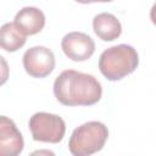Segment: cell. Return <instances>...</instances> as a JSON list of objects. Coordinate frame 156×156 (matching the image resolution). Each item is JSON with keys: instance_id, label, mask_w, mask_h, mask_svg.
Wrapping results in <instances>:
<instances>
[{"instance_id": "8", "label": "cell", "mask_w": 156, "mask_h": 156, "mask_svg": "<svg viewBox=\"0 0 156 156\" xmlns=\"http://www.w3.org/2000/svg\"><path fill=\"white\" fill-rule=\"evenodd\" d=\"M15 23L26 35H34L44 28L45 15L38 7L26 6L16 13Z\"/></svg>"}, {"instance_id": "2", "label": "cell", "mask_w": 156, "mask_h": 156, "mask_svg": "<svg viewBox=\"0 0 156 156\" xmlns=\"http://www.w3.org/2000/svg\"><path fill=\"white\" fill-rule=\"evenodd\" d=\"M139 65L136 50L128 44H118L104 50L99 57V69L108 80H121L133 73Z\"/></svg>"}, {"instance_id": "6", "label": "cell", "mask_w": 156, "mask_h": 156, "mask_svg": "<svg viewBox=\"0 0 156 156\" xmlns=\"http://www.w3.org/2000/svg\"><path fill=\"white\" fill-rule=\"evenodd\" d=\"M61 49L69 60L83 62L93 56L95 51V43L83 32H71L62 38Z\"/></svg>"}, {"instance_id": "4", "label": "cell", "mask_w": 156, "mask_h": 156, "mask_svg": "<svg viewBox=\"0 0 156 156\" xmlns=\"http://www.w3.org/2000/svg\"><path fill=\"white\" fill-rule=\"evenodd\" d=\"M29 130L35 141L60 143L66 133V123L58 116L49 112H37L28 122Z\"/></svg>"}, {"instance_id": "3", "label": "cell", "mask_w": 156, "mask_h": 156, "mask_svg": "<svg viewBox=\"0 0 156 156\" xmlns=\"http://www.w3.org/2000/svg\"><path fill=\"white\" fill-rule=\"evenodd\" d=\"M107 138V127L102 122L90 121L80 124L72 132L68 150L73 156H90L105 146Z\"/></svg>"}, {"instance_id": "12", "label": "cell", "mask_w": 156, "mask_h": 156, "mask_svg": "<svg viewBox=\"0 0 156 156\" xmlns=\"http://www.w3.org/2000/svg\"><path fill=\"white\" fill-rule=\"evenodd\" d=\"M79 4H91V2H110L113 0H74Z\"/></svg>"}, {"instance_id": "7", "label": "cell", "mask_w": 156, "mask_h": 156, "mask_svg": "<svg viewBox=\"0 0 156 156\" xmlns=\"http://www.w3.org/2000/svg\"><path fill=\"white\" fill-rule=\"evenodd\" d=\"M24 141L15 122L6 117H0V154L2 156H17L23 151Z\"/></svg>"}, {"instance_id": "11", "label": "cell", "mask_w": 156, "mask_h": 156, "mask_svg": "<svg viewBox=\"0 0 156 156\" xmlns=\"http://www.w3.org/2000/svg\"><path fill=\"white\" fill-rule=\"evenodd\" d=\"M150 20H151V22L156 26V2L152 5V7H151V10H150Z\"/></svg>"}, {"instance_id": "5", "label": "cell", "mask_w": 156, "mask_h": 156, "mask_svg": "<svg viewBox=\"0 0 156 156\" xmlns=\"http://www.w3.org/2000/svg\"><path fill=\"white\" fill-rule=\"evenodd\" d=\"M24 71L34 78H45L55 68L54 52L41 45L32 46L23 54L22 57Z\"/></svg>"}, {"instance_id": "10", "label": "cell", "mask_w": 156, "mask_h": 156, "mask_svg": "<svg viewBox=\"0 0 156 156\" xmlns=\"http://www.w3.org/2000/svg\"><path fill=\"white\" fill-rule=\"evenodd\" d=\"M27 41V35L16 26L15 22H7L1 26L0 45L7 52H15Z\"/></svg>"}, {"instance_id": "9", "label": "cell", "mask_w": 156, "mask_h": 156, "mask_svg": "<svg viewBox=\"0 0 156 156\" xmlns=\"http://www.w3.org/2000/svg\"><path fill=\"white\" fill-rule=\"evenodd\" d=\"M94 33L104 41H113L122 33V24L117 17L108 12L98 13L93 18Z\"/></svg>"}, {"instance_id": "1", "label": "cell", "mask_w": 156, "mask_h": 156, "mask_svg": "<svg viewBox=\"0 0 156 156\" xmlns=\"http://www.w3.org/2000/svg\"><path fill=\"white\" fill-rule=\"evenodd\" d=\"M54 95L65 106H91L100 101L102 87L91 74L65 69L54 82Z\"/></svg>"}]
</instances>
